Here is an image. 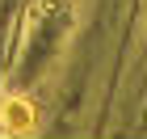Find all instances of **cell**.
I'll return each instance as SVG.
<instances>
[{
	"label": "cell",
	"instance_id": "cell-1",
	"mask_svg": "<svg viewBox=\"0 0 147 139\" xmlns=\"http://www.w3.org/2000/svg\"><path fill=\"white\" fill-rule=\"evenodd\" d=\"M9 127H17V131H25V127H30V105L9 101Z\"/></svg>",
	"mask_w": 147,
	"mask_h": 139
}]
</instances>
